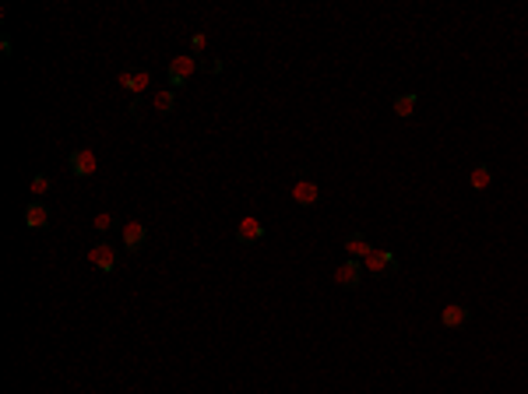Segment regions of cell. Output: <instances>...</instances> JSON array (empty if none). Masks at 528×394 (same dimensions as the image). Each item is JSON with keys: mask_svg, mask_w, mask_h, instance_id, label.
<instances>
[{"mask_svg": "<svg viewBox=\"0 0 528 394\" xmlns=\"http://www.w3.org/2000/svg\"><path fill=\"white\" fill-rule=\"evenodd\" d=\"M92 225H96V229H99V232H109V229H116V225H120V222H116V215H109V211H103V215H96V222H92Z\"/></svg>", "mask_w": 528, "mask_h": 394, "instance_id": "16", "label": "cell"}, {"mask_svg": "<svg viewBox=\"0 0 528 394\" xmlns=\"http://www.w3.org/2000/svg\"><path fill=\"white\" fill-rule=\"evenodd\" d=\"M416 102H420V98H416V92H405V96L395 98V113H398L402 120H409V116L416 113Z\"/></svg>", "mask_w": 528, "mask_h": 394, "instance_id": "14", "label": "cell"}, {"mask_svg": "<svg viewBox=\"0 0 528 394\" xmlns=\"http://www.w3.org/2000/svg\"><path fill=\"white\" fill-rule=\"evenodd\" d=\"M208 50V35L205 32H194V39H191V57H201Z\"/></svg>", "mask_w": 528, "mask_h": 394, "instance_id": "18", "label": "cell"}, {"mask_svg": "<svg viewBox=\"0 0 528 394\" xmlns=\"http://www.w3.org/2000/svg\"><path fill=\"white\" fill-rule=\"evenodd\" d=\"M89 261H92L99 271H116V264H120V250H116L109 240H103V243H96V247L89 250Z\"/></svg>", "mask_w": 528, "mask_h": 394, "instance_id": "5", "label": "cell"}, {"mask_svg": "<svg viewBox=\"0 0 528 394\" xmlns=\"http://www.w3.org/2000/svg\"><path fill=\"white\" fill-rule=\"evenodd\" d=\"M50 218H53V211H50L46 201H28V208H25V225H28L32 232L50 229Z\"/></svg>", "mask_w": 528, "mask_h": 394, "instance_id": "6", "label": "cell"}, {"mask_svg": "<svg viewBox=\"0 0 528 394\" xmlns=\"http://www.w3.org/2000/svg\"><path fill=\"white\" fill-rule=\"evenodd\" d=\"M468 317H472V310H468L465 303H451V306L440 313L444 327H465V324H468Z\"/></svg>", "mask_w": 528, "mask_h": 394, "instance_id": "11", "label": "cell"}, {"mask_svg": "<svg viewBox=\"0 0 528 394\" xmlns=\"http://www.w3.org/2000/svg\"><path fill=\"white\" fill-rule=\"evenodd\" d=\"M370 250H373V247H370V240H366L363 232H349V236H345V254H349V257L363 261Z\"/></svg>", "mask_w": 528, "mask_h": 394, "instance_id": "12", "label": "cell"}, {"mask_svg": "<svg viewBox=\"0 0 528 394\" xmlns=\"http://www.w3.org/2000/svg\"><path fill=\"white\" fill-rule=\"evenodd\" d=\"M363 268H366V275H373V278L398 275V261H395L391 250H370V254L363 257Z\"/></svg>", "mask_w": 528, "mask_h": 394, "instance_id": "2", "label": "cell"}, {"mask_svg": "<svg viewBox=\"0 0 528 394\" xmlns=\"http://www.w3.org/2000/svg\"><path fill=\"white\" fill-rule=\"evenodd\" d=\"M201 71H208V74H222V71H225V64H222V60H205V64H201Z\"/></svg>", "mask_w": 528, "mask_h": 394, "instance_id": "19", "label": "cell"}, {"mask_svg": "<svg viewBox=\"0 0 528 394\" xmlns=\"http://www.w3.org/2000/svg\"><path fill=\"white\" fill-rule=\"evenodd\" d=\"M293 176H296V184H300V180H310V169H307V166H296Z\"/></svg>", "mask_w": 528, "mask_h": 394, "instance_id": "21", "label": "cell"}, {"mask_svg": "<svg viewBox=\"0 0 528 394\" xmlns=\"http://www.w3.org/2000/svg\"><path fill=\"white\" fill-rule=\"evenodd\" d=\"M145 240H148V229H145L141 222H127V225H123V250H127V254H137V250L145 247Z\"/></svg>", "mask_w": 528, "mask_h": 394, "instance_id": "9", "label": "cell"}, {"mask_svg": "<svg viewBox=\"0 0 528 394\" xmlns=\"http://www.w3.org/2000/svg\"><path fill=\"white\" fill-rule=\"evenodd\" d=\"M293 201L300 208H314L317 201H320V187H317L314 180H300V184H293Z\"/></svg>", "mask_w": 528, "mask_h": 394, "instance_id": "10", "label": "cell"}, {"mask_svg": "<svg viewBox=\"0 0 528 394\" xmlns=\"http://www.w3.org/2000/svg\"><path fill=\"white\" fill-rule=\"evenodd\" d=\"M116 81H120L127 92H134V98H137L145 89H148V85H152V71H145V67H137V71H134V67H127V71H120V78H116Z\"/></svg>", "mask_w": 528, "mask_h": 394, "instance_id": "7", "label": "cell"}, {"mask_svg": "<svg viewBox=\"0 0 528 394\" xmlns=\"http://www.w3.org/2000/svg\"><path fill=\"white\" fill-rule=\"evenodd\" d=\"M261 236H264V225H261V218H254V215H247V218L236 225V243H243V247L261 243Z\"/></svg>", "mask_w": 528, "mask_h": 394, "instance_id": "8", "label": "cell"}, {"mask_svg": "<svg viewBox=\"0 0 528 394\" xmlns=\"http://www.w3.org/2000/svg\"><path fill=\"white\" fill-rule=\"evenodd\" d=\"M363 275H366V268H363V261H356V257H349V261H342L338 264V271H335V282L345 289V293H352V289H359V282H363Z\"/></svg>", "mask_w": 528, "mask_h": 394, "instance_id": "4", "label": "cell"}, {"mask_svg": "<svg viewBox=\"0 0 528 394\" xmlns=\"http://www.w3.org/2000/svg\"><path fill=\"white\" fill-rule=\"evenodd\" d=\"M50 187H53V180H50L46 173H39V176L32 180V197H43V194H50Z\"/></svg>", "mask_w": 528, "mask_h": 394, "instance_id": "17", "label": "cell"}, {"mask_svg": "<svg viewBox=\"0 0 528 394\" xmlns=\"http://www.w3.org/2000/svg\"><path fill=\"white\" fill-rule=\"evenodd\" d=\"M152 102H155V109H159L162 116H169V113L176 109V92H173V89H166V92H159V96L152 98Z\"/></svg>", "mask_w": 528, "mask_h": 394, "instance_id": "15", "label": "cell"}, {"mask_svg": "<svg viewBox=\"0 0 528 394\" xmlns=\"http://www.w3.org/2000/svg\"><path fill=\"white\" fill-rule=\"evenodd\" d=\"M0 53H4V57H11V39H7V35L0 39Z\"/></svg>", "mask_w": 528, "mask_h": 394, "instance_id": "22", "label": "cell"}, {"mask_svg": "<svg viewBox=\"0 0 528 394\" xmlns=\"http://www.w3.org/2000/svg\"><path fill=\"white\" fill-rule=\"evenodd\" d=\"M490 184H493V169H490L486 162H479V166L468 173V187H472V191H486Z\"/></svg>", "mask_w": 528, "mask_h": 394, "instance_id": "13", "label": "cell"}, {"mask_svg": "<svg viewBox=\"0 0 528 394\" xmlns=\"http://www.w3.org/2000/svg\"><path fill=\"white\" fill-rule=\"evenodd\" d=\"M198 71H201V60H198V57H173L169 67H166V81H169L173 92H176V89L191 85V78H194Z\"/></svg>", "mask_w": 528, "mask_h": 394, "instance_id": "1", "label": "cell"}, {"mask_svg": "<svg viewBox=\"0 0 528 394\" xmlns=\"http://www.w3.org/2000/svg\"><path fill=\"white\" fill-rule=\"evenodd\" d=\"M127 113H130L134 120H141V102H137V98H130V106H127Z\"/></svg>", "mask_w": 528, "mask_h": 394, "instance_id": "20", "label": "cell"}, {"mask_svg": "<svg viewBox=\"0 0 528 394\" xmlns=\"http://www.w3.org/2000/svg\"><path fill=\"white\" fill-rule=\"evenodd\" d=\"M67 169H71V176H78V180L96 176V169H99L96 152H92V148H74V152L67 155Z\"/></svg>", "mask_w": 528, "mask_h": 394, "instance_id": "3", "label": "cell"}]
</instances>
